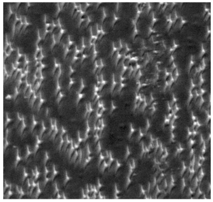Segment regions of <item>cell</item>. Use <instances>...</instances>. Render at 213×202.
Listing matches in <instances>:
<instances>
[{"mask_svg": "<svg viewBox=\"0 0 213 202\" xmlns=\"http://www.w3.org/2000/svg\"><path fill=\"white\" fill-rule=\"evenodd\" d=\"M20 160L18 149L13 146H7L4 150V167L13 170L17 167L18 163Z\"/></svg>", "mask_w": 213, "mask_h": 202, "instance_id": "cell-1", "label": "cell"}, {"mask_svg": "<svg viewBox=\"0 0 213 202\" xmlns=\"http://www.w3.org/2000/svg\"><path fill=\"white\" fill-rule=\"evenodd\" d=\"M35 162L39 173L46 174L47 170L46 163L49 160L47 151L44 150H38L35 153Z\"/></svg>", "mask_w": 213, "mask_h": 202, "instance_id": "cell-2", "label": "cell"}, {"mask_svg": "<svg viewBox=\"0 0 213 202\" xmlns=\"http://www.w3.org/2000/svg\"><path fill=\"white\" fill-rule=\"evenodd\" d=\"M35 154H31L26 160L25 169L28 177L32 178L35 181L39 173L35 162Z\"/></svg>", "mask_w": 213, "mask_h": 202, "instance_id": "cell-3", "label": "cell"}, {"mask_svg": "<svg viewBox=\"0 0 213 202\" xmlns=\"http://www.w3.org/2000/svg\"><path fill=\"white\" fill-rule=\"evenodd\" d=\"M68 51V48L60 43H55L52 50L57 65H60L63 62Z\"/></svg>", "mask_w": 213, "mask_h": 202, "instance_id": "cell-4", "label": "cell"}, {"mask_svg": "<svg viewBox=\"0 0 213 202\" xmlns=\"http://www.w3.org/2000/svg\"><path fill=\"white\" fill-rule=\"evenodd\" d=\"M17 20L16 14L12 13L7 23L4 24V33L6 35L9 44L14 36V26Z\"/></svg>", "mask_w": 213, "mask_h": 202, "instance_id": "cell-5", "label": "cell"}, {"mask_svg": "<svg viewBox=\"0 0 213 202\" xmlns=\"http://www.w3.org/2000/svg\"><path fill=\"white\" fill-rule=\"evenodd\" d=\"M55 44L54 38L52 32H47L43 41L41 50L43 56L51 52L52 49Z\"/></svg>", "mask_w": 213, "mask_h": 202, "instance_id": "cell-6", "label": "cell"}, {"mask_svg": "<svg viewBox=\"0 0 213 202\" xmlns=\"http://www.w3.org/2000/svg\"><path fill=\"white\" fill-rule=\"evenodd\" d=\"M42 191L46 198L49 199H55V197L59 192L57 185L53 180L48 181Z\"/></svg>", "mask_w": 213, "mask_h": 202, "instance_id": "cell-7", "label": "cell"}, {"mask_svg": "<svg viewBox=\"0 0 213 202\" xmlns=\"http://www.w3.org/2000/svg\"><path fill=\"white\" fill-rule=\"evenodd\" d=\"M14 173L13 174V179L15 185H22L26 178L27 177L25 167L21 165H18L14 169Z\"/></svg>", "mask_w": 213, "mask_h": 202, "instance_id": "cell-8", "label": "cell"}, {"mask_svg": "<svg viewBox=\"0 0 213 202\" xmlns=\"http://www.w3.org/2000/svg\"><path fill=\"white\" fill-rule=\"evenodd\" d=\"M29 6V3H19L16 14L17 20L21 21L22 24L27 25L26 15Z\"/></svg>", "mask_w": 213, "mask_h": 202, "instance_id": "cell-9", "label": "cell"}, {"mask_svg": "<svg viewBox=\"0 0 213 202\" xmlns=\"http://www.w3.org/2000/svg\"><path fill=\"white\" fill-rule=\"evenodd\" d=\"M116 18L115 16H105L101 25V32L108 33L112 30Z\"/></svg>", "mask_w": 213, "mask_h": 202, "instance_id": "cell-10", "label": "cell"}, {"mask_svg": "<svg viewBox=\"0 0 213 202\" xmlns=\"http://www.w3.org/2000/svg\"><path fill=\"white\" fill-rule=\"evenodd\" d=\"M105 16H115L118 8V3H102Z\"/></svg>", "mask_w": 213, "mask_h": 202, "instance_id": "cell-11", "label": "cell"}, {"mask_svg": "<svg viewBox=\"0 0 213 202\" xmlns=\"http://www.w3.org/2000/svg\"><path fill=\"white\" fill-rule=\"evenodd\" d=\"M186 169V166L184 162L182 160L178 161L174 163L173 165L171 168V173H173L177 176H179L183 175Z\"/></svg>", "mask_w": 213, "mask_h": 202, "instance_id": "cell-12", "label": "cell"}, {"mask_svg": "<svg viewBox=\"0 0 213 202\" xmlns=\"http://www.w3.org/2000/svg\"><path fill=\"white\" fill-rule=\"evenodd\" d=\"M68 176L66 171H62L59 173H57L53 181L57 185L59 186H63L66 184L68 180Z\"/></svg>", "mask_w": 213, "mask_h": 202, "instance_id": "cell-13", "label": "cell"}, {"mask_svg": "<svg viewBox=\"0 0 213 202\" xmlns=\"http://www.w3.org/2000/svg\"><path fill=\"white\" fill-rule=\"evenodd\" d=\"M57 65L56 63H54L48 66L43 67L41 69L42 78H45L53 76Z\"/></svg>", "mask_w": 213, "mask_h": 202, "instance_id": "cell-14", "label": "cell"}, {"mask_svg": "<svg viewBox=\"0 0 213 202\" xmlns=\"http://www.w3.org/2000/svg\"><path fill=\"white\" fill-rule=\"evenodd\" d=\"M183 150L181 144L177 143L172 144V145L169 147V150H167V151L168 155L169 154L171 157H173L177 156L178 154H180Z\"/></svg>", "mask_w": 213, "mask_h": 202, "instance_id": "cell-15", "label": "cell"}, {"mask_svg": "<svg viewBox=\"0 0 213 202\" xmlns=\"http://www.w3.org/2000/svg\"><path fill=\"white\" fill-rule=\"evenodd\" d=\"M45 128L44 125L43 121L37 123L33 129L32 134L39 138L41 137L43 132L45 130Z\"/></svg>", "mask_w": 213, "mask_h": 202, "instance_id": "cell-16", "label": "cell"}, {"mask_svg": "<svg viewBox=\"0 0 213 202\" xmlns=\"http://www.w3.org/2000/svg\"><path fill=\"white\" fill-rule=\"evenodd\" d=\"M185 187V181L183 177L179 178L174 185L173 192L177 194H182L183 190Z\"/></svg>", "mask_w": 213, "mask_h": 202, "instance_id": "cell-17", "label": "cell"}, {"mask_svg": "<svg viewBox=\"0 0 213 202\" xmlns=\"http://www.w3.org/2000/svg\"><path fill=\"white\" fill-rule=\"evenodd\" d=\"M4 61V70L6 71L7 75L10 76L12 74L13 71L15 69L12 62L10 60L9 56H7Z\"/></svg>", "mask_w": 213, "mask_h": 202, "instance_id": "cell-18", "label": "cell"}, {"mask_svg": "<svg viewBox=\"0 0 213 202\" xmlns=\"http://www.w3.org/2000/svg\"><path fill=\"white\" fill-rule=\"evenodd\" d=\"M41 62L43 67L48 66L53 64L56 63V60L53 57L52 51L46 56H43L42 59H41Z\"/></svg>", "mask_w": 213, "mask_h": 202, "instance_id": "cell-19", "label": "cell"}, {"mask_svg": "<svg viewBox=\"0 0 213 202\" xmlns=\"http://www.w3.org/2000/svg\"><path fill=\"white\" fill-rule=\"evenodd\" d=\"M63 32L60 25L54 26L52 32L54 38L55 43H59L61 36Z\"/></svg>", "mask_w": 213, "mask_h": 202, "instance_id": "cell-20", "label": "cell"}, {"mask_svg": "<svg viewBox=\"0 0 213 202\" xmlns=\"http://www.w3.org/2000/svg\"><path fill=\"white\" fill-rule=\"evenodd\" d=\"M18 151L19 158H20V159L23 160H26L31 154L29 148H28V145H27L22 147L19 150L18 149Z\"/></svg>", "mask_w": 213, "mask_h": 202, "instance_id": "cell-21", "label": "cell"}, {"mask_svg": "<svg viewBox=\"0 0 213 202\" xmlns=\"http://www.w3.org/2000/svg\"><path fill=\"white\" fill-rule=\"evenodd\" d=\"M35 181H37V184H38L41 192L44 190L45 186L49 180L46 177V174L39 173L38 177Z\"/></svg>", "mask_w": 213, "mask_h": 202, "instance_id": "cell-22", "label": "cell"}, {"mask_svg": "<svg viewBox=\"0 0 213 202\" xmlns=\"http://www.w3.org/2000/svg\"><path fill=\"white\" fill-rule=\"evenodd\" d=\"M62 135V134L60 132L58 131L57 133L53 140L54 142L53 143H54L55 147L58 151H60L62 143H63Z\"/></svg>", "mask_w": 213, "mask_h": 202, "instance_id": "cell-23", "label": "cell"}, {"mask_svg": "<svg viewBox=\"0 0 213 202\" xmlns=\"http://www.w3.org/2000/svg\"><path fill=\"white\" fill-rule=\"evenodd\" d=\"M194 148H193L194 151V154L195 155L203 157V155L205 152V147L204 142L203 143L200 145L195 144L194 146Z\"/></svg>", "mask_w": 213, "mask_h": 202, "instance_id": "cell-24", "label": "cell"}, {"mask_svg": "<svg viewBox=\"0 0 213 202\" xmlns=\"http://www.w3.org/2000/svg\"><path fill=\"white\" fill-rule=\"evenodd\" d=\"M4 11V24L7 23L9 18L12 14L11 9H10V3H3Z\"/></svg>", "mask_w": 213, "mask_h": 202, "instance_id": "cell-25", "label": "cell"}, {"mask_svg": "<svg viewBox=\"0 0 213 202\" xmlns=\"http://www.w3.org/2000/svg\"><path fill=\"white\" fill-rule=\"evenodd\" d=\"M20 54L18 50H13L12 51L11 54L9 55L10 57V60L11 62H12L13 65H14V68L15 69H17L18 66V60Z\"/></svg>", "mask_w": 213, "mask_h": 202, "instance_id": "cell-26", "label": "cell"}, {"mask_svg": "<svg viewBox=\"0 0 213 202\" xmlns=\"http://www.w3.org/2000/svg\"><path fill=\"white\" fill-rule=\"evenodd\" d=\"M59 43L67 48L71 44L69 34L65 31H63Z\"/></svg>", "mask_w": 213, "mask_h": 202, "instance_id": "cell-27", "label": "cell"}, {"mask_svg": "<svg viewBox=\"0 0 213 202\" xmlns=\"http://www.w3.org/2000/svg\"><path fill=\"white\" fill-rule=\"evenodd\" d=\"M195 171L193 168L187 167L183 173V178L184 181L189 182L194 174Z\"/></svg>", "mask_w": 213, "mask_h": 202, "instance_id": "cell-28", "label": "cell"}, {"mask_svg": "<svg viewBox=\"0 0 213 202\" xmlns=\"http://www.w3.org/2000/svg\"><path fill=\"white\" fill-rule=\"evenodd\" d=\"M26 56L25 55H20L18 61L17 69L19 71H22L27 64Z\"/></svg>", "mask_w": 213, "mask_h": 202, "instance_id": "cell-29", "label": "cell"}, {"mask_svg": "<svg viewBox=\"0 0 213 202\" xmlns=\"http://www.w3.org/2000/svg\"><path fill=\"white\" fill-rule=\"evenodd\" d=\"M43 99L41 97H37L32 107V109L34 112L38 113L41 107Z\"/></svg>", "mask_w": 213, "mask_h": 202, "instance_id": "cell-30", "label": "cell"}, {"mask_svg": "<svg viewBox=\"0 0 213 202\" xmlns=\"http://www.w3.org/2000/svg\"><path fill=\"white\" fill-rule=\"evenodd\" d=\"M41 192V189L38 184H36V185L33 189L32 192H31L30 196L32 199H37L39 197L40 194Z\"/></svg>", "mask_w": 213, "mask_h": 202, "instance_id": "cell-31", "label": "cell"}, {"mask_svg": "<svg viewBox=\"0 0 213 202\" xmlns=\"http://www.w3.org/2000/svg\"><path fill=\"white\" fill-rule=\"evenodd\" d=\"M26 127L24 120H21L16 127V132L18 134L21 135L22 132Z\"/></svg>", "mask_w": 213, "mask_h": 202, "instance_id": "cell-32", "label": "cell"}, {"mask_svg": "<svg viewBox=\"0 0 213 202\" xmlns=\"http://www.w3.org/2000/svg\"><path fill=\"white\" fill-rule=\"evenodd\" d=\"M190 182V187L192 192H194L198 186V183L199 181L197 179L196 175H193V177L189 181Z\"/></svg>", "mask_w": 213, "mask_h": 202, "instance_id": "cell-33", "label": "cell"}, {"mask_svg": "<svg viewBox=\"0 0 213 202\" xmlns=\"http://www.w3.org/2000/svg\"><path fill=\"white\" fill-rule=\"evenodd\" d=\"M167 176H166V179L167 184V187L166 189H168V191H169L174 186V179L172 174H169Z\"/></svg>", "mask_w": 213, "mask_h": 202, "instance_id": "cell-34", "label": "cell"}, {"mask_svg": "<svg viewBox=\"0 0 213 202\" xmlns=\"http://www.w3.org/2000/svg\"><path fill=\"white\" fill-rule=\"evenodd\" d=\"M74 150V146L72 142H69L67 146L66 149L65 151V155L68 158H70L71 154H72Z\"/></svg>", "mask_w": 213, "mask_h": 202, "instance_id": "cell-35", "label": "cell"}, {"mask_svg": "<svg viewBox=\"0 0 213 202\" xmlns=\"http://www.w3.org/2000/svg\"><path fill=\"white\" fill-rule=\"evenodd\" d=\"M53 129V128H45V130L43 132L41 137L39 138L41 139V140L42 141L48 140L49 139V137Z\"/></svg>", "mask_w": 213, "mask_h": 202, "instance_id": "cell-36", "label": "cell"}, {"mask_svg": "<svg viewBox=\"0 0 213 202\" xmlns=\"http://www.w3.org/2000/svg\"><path fill=\"white\" fill-rule=\"evenodd\" d=\"M201 114H199V122L203 124H205L209 120V115L206 112L201 113Z\"/></svg>", "mask_w": 213, "mask_h": 202, "instance_id": "cell-37", "label": "cell"}, {"mask_svg": "<svg viewBox=\"0 0 213 202\" xmlns=\"http://www.w3.org/2000/svg\"><path fill=\"white\" fill-rule=\"evenodd\" d=\"M182 194L184 197H186V198H188L193 194V192L191 191L190 187L186 186L184 188Z\"/></svg>", "mask_w": 213, "mask_h": 202, "instance_id": "cell-38", "label": "cell"}, {"mask_svg": "<svg viewBox=\"0 0 213 202\" xmlns=\"http://www.w3.org/2000/svg\"><path fill=\"white\" fill-rule=\"evenodd\" d=\"M45 167L48 172H56L54 164L49 160H48L46 163Z\"/></svg>", "mask_w": 213, "mask_h": 202, "instance_id": "cell-39", "label": "cell"}, {"mask_svg": "<svg viewBox=\"0 0 213 202\" xmlns=\"http://www.w3.org/2000/svg\"><path fill=\"white\" fill-rule=\"evenodd\" d=\"M120 164L118 163V162L116 161V160H115V161L113 160L112 162L110 165L109 169L111 171L116 172L120 167Z\"/></svg>", "mask_w": 213, "mask_h": 202, "instance_id": "cell-40", "label": "cell"}, {"mask_svg": "<svg viewBox=\"0 0 213 202\" xmlns=\"http://www.w3.org/2000/svg\"><path fill=\"white\" fill-rule=\"evenodd\" d=\"M159 185H158L159 189L160 191L164 190L166 189L167 187V184L166 178H163L159 182Z\"/></svg>", "mask_w": 213, "mask_h": 202, "instance_id": "cell-41", "label": "cell"}, {"mask_svg": "<svg viewBox=\"0 0 213 202\" xmlns=\"http://www.w3.org/2000/svg\"><path fill=\"white\" fill-rule=\"evenodd\" d=\"M34 92L33 91L31 86L28 85L27 88L24 93V97L25 98L28 99L30 97L31 95L32 94V93H33Z\"/></svg>", "mask_w": 213, "mask_h": 202, "instance_id": "cell-42", "label": "cell"}, {"mask_svg": "<svg viewBox=\"0 0 213 202\" xmlns=\"http://www.w3.org/2000/svg\"><path fill=\"white\" fill-rule=\"evenodd\" d=\"M19 4V3L18 2L10 3V9H11L12 13L16 14Z\"/></svg>", "mask_w": 213, "mask_h": 202, "instance_id": "cell-43", "label": "cell"}, {"mask_svg": "<svg viewBox=\"0 0 213 202\" xmlns=\"http://www.w3.org/2000/svg\"><path fill=\"white\" fill-rule=\"evenodd\" d=\"M193 141L194 142H195L196 144L197 145H200L202 144L204 142L202 135L200 134L196 135L195 137V140Z\"/></svg>", "mask_w": 213, "mask_h": 202, "instance_id": "cell-44", "label": "cell"}, {"mask_svg": "<svg viewBox=\"0 0 213 202\" xmlns=\"http://www.w3.org/2000/svg\"><path fill=\"white\" fill-rule=\"evenodd\" d=\"M36 98V95L35 93L34 92V93H32V94L31 95L30 97L28 99V104H29L31 108H32L34 102H35Z\"/></svg>", "mask_w": 213, "mask_h": 202, "instance_id": "cell-45", "label": "cell"}, {"mask_svg": "<svg viewBox=\"0 0 213 202\" xmlns=\"http://www.w3.org/2000/svg\"><path fill=\"white\" fill-rule=\"evenodd\" d=\"M57 173L56 172H48L46 174V177L49 181L53 180Z\"/></svg>", "mask_w": 213, "mask_h": 202, "instance_id": "cell-46", "label": "cell"}, {"mask_svg": "<svg viewBox=\"0 0 213 202\" xmlns=\"http://www.w3.org/2000/svg\"><path fill=\"white\" fill-rule=\"evenodd\" d=\"M197 171V173H196V176L198 181H201L202 179L204 176L203 170L202 168L200 167Z\"/></svg>", "mask_w": 213, "mask_h": 202, "instance_id": "cell-47", "label": "cell"}, {"mask_svg": "<svg viewBox=\"0 0 213 202\" xmlns=\"http://www.w3.org/2000/svg\"><path fill=\"white\" fill-rule=\"evenodd\" d=\"M160 191V190L159 189L158 186V185H156V187H155V188L153 190L152 192L151 195L152 198H157V196L158 195Z\"/></svg>", "mask_w": 213, "mask_h": 202, "instance_id": "cell-48", "label": "cell"}, {"mask_svg": "<svg viewBox=\"0 0 213 202\" xmlns=\"http://www.w3.org/2000/svg\"><path fill=\"white\" fill-rule=\"evenodd\" d=\"M77 156V151H74L71 154L69 160L71 162L75 163Z\"/></svg>", "mask_w": 213, "mask_h": 202, "instance_id": "cell-49", "label": "cell"}, {"mask_svg": "<svg viewBox=\"0 0 213 202\" xmlns=\"http://www.w3.org/2000/svg\"><path fill=\"white\" fill-rule=\"evenodd\" d=\"M202 187L203 189L206 192H208L211 188L210 184L208 182H206V181H205V182L202 184Z\"/></svg>", "mask_w": 213, "mask_h": 202, "instance_id": "cell-50", "label": "cell"}, {"mask_svg": "<svg viewBox=\"0 0 213 202\" xmlns=\"http://www.w3.org/2000/svg\"><path fill=\"white\" fill-rule=\"evenodd\" d=\"M194 192V194L193 196V198L195 199L199 198V196H200L201 193H202V192H201L200 189L199 188V187H197L196 189L195 190Z\"/></svg>", "mask_w": 213, "mask_h": 202, "instance_id": "cell-51", "label": "cell"}, {"mask_svg": "<svg viewBox=\"0 0 213 202\" xmlns=\"http://www.w3.org/2000/svg\"><path fill=\"white\" fill-rule=\"evenodd\" d=\"M80 6L81 12L83 14L85 12L86 9L88 6V4L86 3H80Z\"/></svg>", "mask_w": 213, "mask_h": 202, "instance_id": "cell-52", "label": "cell"}, {"mask_svg": "<svg viewBox=\"0 0 213 202\" xmlns=\"http://www.w3.org/2000/svg\"><path fill=\"white\" fill-rule=\"evenodd\" d=\"M107 166H108V165L106 163L105 160L102 161L99 166V170L101 172H103L106 168L107 167Z\"/></svg>", "mask_w": 213, "mask_h": 202, "instance_id": "cell-53", "label": "cell"}, {"mask_svg": "<svg viewBox=\"0 0 213 202\" xmlns=\"http://www.w3.org/2000/svg\"><path fill=\"white\" fill-rule=\"evenodd\" d=\"M9 122H10V121H9L8 115H7V113L5 112L4 113V127L5 128L6 127Z\"/></svg>", "mask_w": 213, "mask_h": 202, "instance_id": "cell-54", "label": "cell"}, {"mask_svg": "<svg viewBox=\"0 0 213 202\" xmlns=\"http://www.w3.org/2000/svg\"><path fill=\"white\" fill-rule=\"evenodd\" d=\"M13 50L12 49V48L11 45H10V44H9V45L7 46L6 48V50H4V51L5 52L6 54L7 55V56H9L10 55V54H11V53L12 51H13Z\"/></svg>", "mask_w": 213, "mask_h": 202, "instance_id": "cell-55", "label": "cell"}, {"mask_svg": "<svg viewBox=\"0 0 213 202\" xmlns=\"http://www.w3.org/2000/svg\"><path fill=\"white\" fill-rule=\"evenodd\" d=\"M9 44L6 35L4 33V51L6 50Z\"/></svg>", "mask_w": 213, "mask_h": 202, "instance_id": "cell-56", "label": "cell"}, {"mask_svg": "<svg viewBox=\"0 0 213 202\" xmlns=\"http://www.w3.org/2000/svg\"><path fill=\"white\" fill-rule=\"evenodd\" d=\"M101 149V146L100 145L99 142L97 144L96 146L95 147V152L97 153V154H98L100 151Z\"/></svg>", "mask_w": 213, "mask_h": 202, "instance_id": "cell-57", "label": "cell"}, {"mask_svg": "<svg viewBox=\"0 0 213 202\" xmlns=\"http://www.w3.org/2000/svg\"><path fill=\"white\" fill-rule=\"evenodd\" d=\"M8 146V142H7V140L6 139H4V150H5L6 149V148L7 147V146Z\"/></svg>", "mask_w": 213, "mask_h": 202, "instance_id": "cell-58", "label": "cell"}, {"mask_svg": "<svg viewBox=\"0 0 213 202\" xmlns=\"http://www.w3.org/2000/svg\"><path fill=\"white\" fill-rule=\"evenodd\" d=\"M198 198L199 199H206V197H205V194H201Z\"/></svg>", "mask_w": 213, "mask_h": 202, "instance_id": "cell-59", "label": "cell"}]
</instances>
